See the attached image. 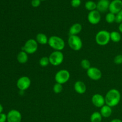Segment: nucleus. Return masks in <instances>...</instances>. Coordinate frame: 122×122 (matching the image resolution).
Masks as SVG:
<instances>
[{
  "instance_id": "nucleus-31",
  "label": "nucleus",
  "mask_w": 122,
  "mask_h": 122,
  "mask_svg": "<svg viewBox=\"0 0 122 122\" xmlns=\"http://www.w3.org/2000/svg\"><path fill=\"white\" fill-rule=\"evenodd\" d=\"M110 122H122V121L120 119H114L113 120H112Z\"/></svg>"
},
{
  "instance_id": "nucleus-3",
  "label": "nucleus",
  "mask_w": 122,
  "mask_h": 122,
  "mask_svg": "<svg viewBox=\"0 0 122 122\" xmlns=\"http://www.w3.org/2000/svg\"><path fill=\"white\" fill-rule=\"evenodd\" d=\"M110 32L107 30H102L98 32L95 36V41L100 46H105L110 41Z\"/></svg>"
},
{
  "instance_id": "nucleus-29",
  "label": "nucleus",
  "mask_w": 122,
  "mask_h": 122,
  "mask_svg": "<svg viewBox=\"0 0 122 122\" xmlns=\"http://www.w3.org/2000/svg\"><path fill=\"white\" fill-rule=\"evenodd\" d=\"M41 0H32L31 2V5L33 7L36 8V7H39L41 4Z\"/></svg>"
},
{
  "instance_id": "nucleus-34",
  "label": "nucleus",
  "mask_w": 122,
  "mask_h": 122,
  "mask_svg": "<svg viewBox=\"0 0 122 122\" xmlns=\"http://www.w3.org/2000/svg\"><path fill=\"white\" fill-rule=\"evenodd\" d=\"M119 14H120V15H122V10L120 11V12H119Z\"/></svg>"
},
{
  "instance_id": "nucleus-26",
  "label": "nucleus",
  "mask_w": 122,
  "mask_h": 122,
  "mask_svg": "<svg viewBox=\"0 0 122 122\" xmlns=\"http://www.w3.org/2000/svg\"><path fill=\"white\" fill-rule=\"evenodd\" d=\"M63 85L60 83H56V84L54 85L53 86V91L55 94H60L63 91Z\"/></svg>"
},
{
  "instance_id": "nucleus-6",
  "label": "nucleus",
  "mask_w": 122,
  "mask_h": 122,
  "mask_svg": "<svg viewBox=\"0 0 122 122\" xmlns=\"http://www.w3.org/2000/svg\"><path fill=\"white\" fill-rule=\"evenodd\" d=\"M48 57L50 64L54 66L60 65L64 60V55L61 51H54Z\"/></svg>"
},
{
  "instance_id": "nucleus-7",
  "label": "nucleus",
  "mask_w": 122,
  "mask_h": 122,
  "mask_svg": "<svg viewBox=\"0 0 122 122\" xmlns=\"http://www.w3.org/2000/svg\"><path fill=\"white\" fill-rule=\"evenodd\" d=\"M70 77V72L67 70L62 69L57 71L55 75V81L56 83L63 85L69 81Z\"/></svg>"
},
{
  "instance_id": "nucleus-33",
  "label": "nucleus",
  "mask_w": 122,
  "mask_h": 122,
  "mask_svg": "<svg viewBox=\"0 0 122 122\" xmlns=\"http://www.w3.org/2000/svg\"><path fill=\"white\" fill-rule=\"evenodd\" d=\"M2 112H3V107L1 104H0V113H2Z\"/></svg>"
},
{
  "instance_id": "nucleus-12",
  "label": "nucleus",
  "mask_w": 122,
  "mask_h": 122,
  "mask_svg": "<svg viewBox=\"0 0 122 122\" xmlns=\"http://www.w3.org/2000/svg\"><path fill=\"white\" fill-rule=\"evenodd\" d=\"M122 9V0H113L110 2L109 5V11L110 13L117 14Z\"/></svg>"
},
{
  "instance_id": "nucleus-28",
  "label": "nucleus",
  "mask_w": 122,
  "mask_h": 122,
  "mask_svg": "<svg viewBox=\"0 0 122 122\" xmlns=\"http://www.w3.org/2000/svg\"><path fill=\"white\" fill-rule=\"evenodd\" d=\"M81 4V0H71V5L74 8L79 7Z\"/></svg>"
},
{
  "instance_id": "nucleus-23",
  "label": "nucleus",
  "mask_w": 122,
  "mask_h": 122,
  "mask_svg": "<svg viewBox=\"0 0 122 122\" xmlns=\"http://www.w3.org/2000/svg\"><path fill=\"white\" fill-rule=\"evenodd\" d=\"M116 20V14H113L112 13H107V15H106V20L108 23H113L115 22Z\"/></svg>"
},
{
  "instance_id": "nucleus-15",
  "label": "nucleus",
  "mask_w": 122,
  "mask_h": 122,
  "mask_svg": "<svg viewBox=\"0 0 122 122\" xmlns=\"http://www.w3.org/2000/svg\"><path fill=\"white\" fill-rule=\"evenodd\" d=\"M75 91L79 94H83L86 91V86L85 83L81 81H76L74 85Z\"/></svg>"
},
{
  "instance_id": "nucleus-17",
  "label": "nucleus",
  "mask_w": 122,
  "mask_h": 122,
  "mask_svg": "<svg viewBox=\"0 0 122 122\" xmlns=\"http://www.w3.org/2000/svg\"><path fill=\"white\" fill-rule=\"evenodd\" d=\"M112 112L113 111H112V107L106 104L102 106L100 109V113L102 117L104 118H108L109 117H110L112 114Z\"/></svg>"
},
{
  "instance_id": "nucleus-4",
  "label": "nucleus",
  "mask_w": 122,
  "mask_h": 122,
  "mask_svg": "<svg viewBox=\"0 0 122 122\" xmlns=\"http://www.w3.org/2000/svg\"><path fill=\"white\" fill-rule=\"evenodd\" d=\"M68 44L74 51H79L83 46L82 39L77 35H70L68 39Z\"/></svg>"
},
{
  "instance_id": "nucleus-32",
  "label": "nucleus",
  "mask_w": 122,
  "mask_h": 122,
  "mask_svg": "<svg viewBox=\"0 0 122 122\" xmlns=\"http://www.w3.org/2000/svg\"><path fill=\"white\" fill-rule=\"evenodd\" d=\"M119 32H120V33H122V23L119 24Z\"/></svg>"
},
{
  "instance_id": "nucleus-11",
  "label": "nucleus",
  "mask_w": 122,
  "mask_h": 122,
  "mask_svg": "<svg viewBox=\"0 0 122 122\" xmlns=\"http://www.w3.org/2000/svg\"><path fill=\"white\" fill-rule=\"evenodd\" d=\"M101 14L98 10L89 11L88 15V20L91 25H97L101 21Z\"/></svg>"
},
{
  "instance_id": "nucleus-27",
  "label": "nucleus",
  "mask_w": 122,
  "mask_h": 122,
  "mask_svg": "<svg viewBox=\"0 0 122 122\" xmlns=\"http://www.w3.org/2000/svg\"><path fill=\"white\" fill-rule=\"evenodd\" d=\"M114 63L116 64H122V54L117 55L114 58Z\"/></svg>"
},
{
  "instance_id": "nucleus-14",
  "label": "nucleus",
  "mask_w": 122,
  "mask_h": 122,
  "mask_svg": "<svg viewBox=\"0 0 122 122\" xmlns=\"http://www.w3.org/2000/svg\"><path fill=\"white\" fill-rule=\"evenodd\" d=\"M109 0H100L97 4V10L100 13H104L109 9Z\"/></svg>"
},
{
  "instance_id": "nucleus-13",
  "label": "nucleus",
  "mask_w": 122,
  "mask_h": 122,
  "mask_svg": "<svg viewBox=\"0 0 122 122\" xmlns=\"http://www.w3.org/2000/svg\"><path fill=\"white\" fill-rule=\"evenodd\" d=\"M92 102L93 105L98 108H101L106 104L105 97L100 94H95L92 97Z\"/></svg>"
},
{
  "instance_id": "nucleus-5",
  "label": "nucleus",
  "mask_w": 122,
  "mask_h": 122,
  "mask_svg": "<svg viewBox=\"0 0 122 122\" xmlns=\"http://www.w3.org/2000/svg\"><path fill=\"white\" fill-rule=\"evenodd\" d=\"M38 49V43L35 39H28L25 42L24 46L22 47V51H25L28 54H32L35 53Z\"/></svg>"
},
{
  "instance_id": "nucleus-8",
  "label": "nucleus",
  "mask_w": 122,
  "mask_h": 122,
  "mask_svg": "<svg viewBox=\"0 0 122 122\" xmlns=\"http://www.w3.org/2000/svg\"><path fill=\"white\" fill-rule=\"evenodd\" d=\"M31 85V81L27 76H23L20 77L17 81L16 85L18 89L21 91L27 90Z\"/></svg>"
},
{
  "instance_id": "nucleus-22",
  "label": "nucleus",
  "mask_w": 122,
  "mask_h": 122,
  "mask_svg": "<svg viewBox=\"0 0 122 122\" xmlns=\"http://www.w3.org/2000/svg\"><path fill=\"white\" fill-rule=\"evenodd\" d=\"M85 7L87 10L92 11L97 9V4L92 1H88L85 3Z\"/></svg>"
},
{
  "instance_id": "nucleus-24",
  "label": "nucleus",
  "mask_w": 122,
  "mask_h": 122,
  "mask_svg": "<svg viewBox=\"0 0 122 122\" xmlns=\"http://www.w3.org/2000/svg\"><path fill=\"white\" fill-rule=\"evenodd\" d=\"M39 65L43 67H45L47 66H48L50 63V60H49V57H43L39 60Z\"/></svg>"
},
{
  "instance_id": "nucleus-1",
  "label": "nucleus",
  "mask_w": 122,
  "mask_h": 122,
  "mask_svg": "<svg viewBox=\"0 0 122 122\" xmlns=\"http://www.w3.org/2000/svg\"><path fill=\"white\" fill-rule=\"evenodd\" d=\"M121 100V94L119 90L112 89L108 91L105 96L106 104L112 108L117 106Z\"/></svg>"
},
{
  "instance_id": "nucleus-9",
  "label": "nucleus",
  "mask_w": 122,
  "mask_h": 122,
  "mask_svg": "<svg viewBox=\"0 0 122 122\" xmlns=\"http://www.w3.org/2000/svg\"><path fill=\"white\" fill-rule=\"evenodd\" d=\"M7 122H21L22 116L21 113L17 110H11L7 114Z\"/></svg>"
},
{
  "instance_id": "nucleus-18",
  "label": "nucleus",
  "mask_w": 122,
  "mask_h": 122,
  "mask_svg": "<svg viewBox=\"0 0 122 122\" xmlns=\"http://www.w3.org/2000/svg\"><path fill=\"white\" fill-rule=\"evenodd\" d=\"M17 60L18 62L20 64H25V63H27L29 60L28 54L26 53L25 51H21L17 54Z\"/></svg>"
},
{
  "instance_id": "nucleus-10",
  "label": "nucleus",
  "mask_w": 122,
  "mask_h": 122,
  "mask_svg": "<svg viewBox=\"0 0 122 122\" xmlns=\"http://www.w3.org/2000/svg\"><path fill=\"white\" fill-rule=\"evenodd\" d=\"M87 76L93 81H98L102 77V73L99 69L94 67H91L86 71Z\"/></svg>"
},
{
  "instance_id": "nucleus-25",
  "label": "nucleus",
  "mask_w": 122,
  "mask_h": 122,
  "mask_svg": "<svg viewBox=\"0 0 122 122\" xmlns=\"http://www.w3.org/2000/svg\"><path fill=\"white\" fill-rule=\"evenodd\" d=\"M81 65L83 69L88 70L91 67V63L88 59H83L81 62Z\"/></svg>"
},
{
  "instance_id": "nucleus-2",
  "label": "nucleus",
  "mask_w": 122,
  "mask_h": 122,
  "mask_svg": "<svg viewBox=\"0 0 122 122\" xmlns=\"http://www.w3.org/2000/svg\"><path fill=\"white\" fill-rule=\"evenodd\" d=\"M48 44L55 51H61L65 47L64 41L58 36H51L48 38Z\"/></svg>"
},
{
  "instance_id": "nucleus-16",
  "label": "nucleus",
  "mask_w": 122,
  "mask_h": 122,
  "mask_svg": "<svg viewBox=\"0 0 122 122\" xmlns=\"http://www.w3.org/2000/svg\"><path fill=\"white\" fill-rule=\"evenodd\" d=\"M82 30V26L79 23L73 24L69 29L70 35H77L81 32Z\"/></svg>"
},
{
  "instance_id": "nucleus-30",
  "label": "nucleus",
  "mask_w": 122,
  "mask_h": 122,
  "mask_svg": "<svg viewBox=\"0 0 122 122\" xmlns=\"http://www.w3.org/2000/svg\"><path fill=\"white\" fill-rule=\"evenodd\" d=\"M7 120V114L4 113H0V122H6Z\"/></svg>"
},
{
  "instance_id": "nucleus-21",
  "label": "nucleus",
  "mask_w": 122,
  "mask_h": 122,
  "mask_svg": "<svg viewBox=\"0 0 122 122\" xmlns=\"http://www.w3.org/2000/svg\"><path fill=\"white\" fill-rule=\"evenodd\" d=\"M102 116L100 112H95L91 114L90 117L91 122H101Z\"/></svg>"
},
{
  "instance_id": "nucleus-20",
  "label": "nucleus",
  "mask_w": 122,
  "mask_h": 122,
  "mask_svg": "<svg viewBox=\"0 0 122 122\" xmlns=\"http://www.w3.org/2000/svg\"><path fill=\"white\" fill-rule=\"evenodd\" d=\"M110 40L115 43L119 42L121 41L122 36L119 32L117 31H112L110 33Z\"/></svg>"
},
{
  "instance_id": "nucleus-35",
  "label": "nucleus",
  "mask_w": 122,
  "mask_h": 122,
  "mask_svg": "<svg viewBox=\"0 0 122 122\" xmlns=\"http://www.w3.org/2000/svg\"><path fill=\"white\" fill-rule=\"evenodd\" d=\"M41 1H45V0H41Z\"/></svg>"
},
{
  "instance_id": "nucleus-19",
  "label": "nucleus",
  "mask_w": 122,
  "mask_h": 122,
  "mask_svg": "<svg viewBox=\"0 0 122 122\" xmlns=\"http://www.w3.org/2000/svg\"><path fill=\"white\" fill-rule=\"evenodd\" d=\"M35 40L41 45H46L48 42V38L46 35L42 33H38L36 36Z\"/></svg>"
}]
</instances>
